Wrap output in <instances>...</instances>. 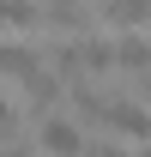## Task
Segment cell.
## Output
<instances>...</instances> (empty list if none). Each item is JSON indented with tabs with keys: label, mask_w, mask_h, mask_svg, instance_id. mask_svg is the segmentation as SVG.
I'll list each match as a JSON object with an SVG mask.
<instances>
[{
	"label": "cell",
	"mask_w": 151,
	"mask_h": 157,
	"mask_svg": "<svg viewBox=\"0 0 151 157\" xmlns=\"http://www.w3.org/2000/svg\"><path fill=\"white\" fill-rule=\"evenodd\" d=\"M73 109L85 121H97V127L121 133V139H151V109H139V103H127V97H103L85 78H73Z\"/></svg>",
	"instance_id": "6da1fadb"
},
{
	"label": "cell",
	"mask_w": 151,
	"mask_h": 157,
	"mask_svg": "<svg viewBox=\"0 0 151 157\" xmlns=\"http://www.w3.org/2000/svg\"><path fill=\"white\" fill-rule=\"evenodd\" d=\"M37 139H42L48 157H79V151H85V133H79V121H67V115H48Z\"/></svg>",
	"instance_id": "7a4b0ae2"
},
{
	"label": "cell",
	"mask_w": 151,
	"mask_h": 157,
	"mask_svg": "<svg viewBox=\"0 0 151 157\" xmlns=\"http://www.w3.org/2000/svg\"><path fill=\"white\" fill-rule=\"evenodd\" d=\"M60 91H67V78L42 73V67L24 78V97H30V109H37V115H48V109H55V103H60Z\"/></svg>",
	"instance_id": "3957f363"
},
{
	"label": "cell",
	"mask_w": 151,
	"mask_h": 157,
	"mask_svg": "<svg viewBox=\"0 0 151 157\" xmlns=\"http://www.w3.org/2000/svg\"><path fill=\"white\" fill-rule=\"evenodd\" d=\"M73 67H79V73H109L115 55H109L103 36H85V42H73Z\"/></svg>",
	"instance_id": "277c9868"
},
{
	"label": "cell",
	"mask_w": 151,
	"mask_h": 157,
	"mask_svg": "<svg viewBox=\"0 0 151 157\" xmlns=\"http://www.w3.org/2000/svg\"><path fill=\"white\" fill-rule=\"evenodd\" d=\"M109 55H115V67H127V73H151V42H139V36H115Z\"/></svg>",
	"instance_id": "5b68a950"
},
{
	"label": "cell",
	"mask_w": 151,
	"mask_h": 157,
	"mask_svg": "<svg viewBox=\"0 0 151 157\" xmlns=\"http://www.w3.org/2000/svg\"><path fill=\"white\" fill-rule=\"evenodd\" d=\"M42 60H37V48H18V42H0V78H30Z\"/></svg>",
	"instance_id": "8992f818"
},
{
	"label": "cell",
	"mask_w": 151,
	"mask_h": 157,
	"mask_svg": "<svg viewBox=\"0 0 151 157\" xmlns=\"http://www.w3.org/2000/svg\"><path fill=\"white\" fill-rule=\"evenodd\" d=\"M103 18H109L115 30H127V24L151 18V0H103Z\"/></svg>",
	"instance_id": "52a82bcc"
},
{
	"label": "cell",
	"mask_w": 151,
	"mask_h": 157,
	"mask_svg": "<svg viewBox=\"0 0 151 157\" xmlns=\"http://www.w3.org/2000/svg\"><path fill=\"white\" fill-rule=\"evenodd\" d=\"M42 6H30V0H0V24H37Z\"/></svg>",
	"instance_id": "ba28073f"
},
{
	"label": "cell",
	"mask_w": 151,
	"mask_h": 157,
	"mask_svg": "<svg viewBox=\"0 0 151 157\" xmlns=\"http://www.w3.org/2000/svg\"><path fill=\"white\" fill-rule=\"evenodd\" d=\"M6 127H12V109H6V103H0V133H6Z\"/></svg>",
	"instance_id": "9c48e42d"
},
{
	"label": "cell",
	"mask_w": 151,
	"mask_h": 157,
	"mask_svg": "<svg viewBox=\"0 0 151 157\" xmlns=\"http://www.w3.org/2000/svg\"><path fill=\"white\" fill-rule=\"evenodd\" d=\"M139 78H145V85H139V97H145V103H151V73H139Z\"/></svg>",
	"instance_id": "30bf717a"
},
{
	"label": "cell",
	"mask_w": 151,
	"mask_h": 157,
	"mask_svg": "<svg viewBox=\"0 0 151 157\" xmlns=\"http://www.w3.org/2000/svg\"><path fill=\"white\" fill-rule=\"evenodd\" d=\"M6 157H24V151H6Z\"/></svg>",
	"instance_id": "8fae6325"
},
{
	"label": "cell",
	"mask_w": 151,
	"mask_h": 157,
	"mask_svg": "<svg viewBox=\"0 0 151 157\" xmlns=\"http://www.w3.org/2000/svg\"><path fill=\"white\" fill-rule=\"evenodd\" d=\"M139 157H151V151H139Z\"/></svg>",
	"instance_id": "7c38bea8"
}]
</instances>
